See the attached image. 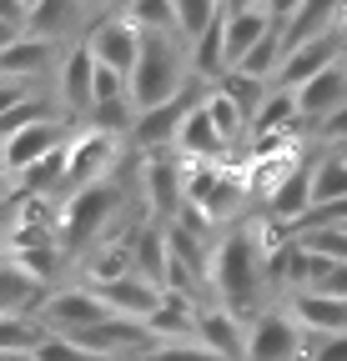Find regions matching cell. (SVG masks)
Wrapping results in <instances>:
<instances>
[{
	"instance_id": "1",
	"label": "cell",
	"mask_w": 347,
	"mask_h": 361,
	"mask_svg": "<svg viewBox=\"0 0 347 361\" xmlns=\"http://www.w3.org/2000/svg\"><path fill=\"white\" fill-rule=\"evenodd\" d=\"M211 291L222 296L227 311H252L257 296H262V286L272 281L267 271V246L257 241V231H232L227 241H216L211 251V271H206Z\"/></svg>"
},
{
	"instance_id": "2",
	"label": "cell",
	"mask_w": 347,
	"mask_h": 361,
	"mask_svg": "<svg viewBox=\"0 0 347 361\" xmlns=\"http://www.w3.org/2000/svg\"><path fill=\"white\" fill-rule=\"evenodd\" d=\"M187 75H192V56H182V40L177 35H146L141 61H136L131 80H126V96H131L136 116L187 96Z\"/></svg>"
},
{
	"instance_id": "3",
	"label": "cell",
	"mask_w": 347,
	"mask_h": 361,
	"mask_svg": "<svg viewBox=\"0 0 347 361\" xmlns=\"http://www.w3.org/2000/svg\"><path fill=\"white\" fill-rule=\"evenodd\" d=\"M35 322L46 326L51 336H71V341H81V336H91L96 326H106V322H111V311H106V301H101L91 286H66V291H56V296L40 301Z\"/></svg>"
},
{
	"instance_id": "4",
	"label": "cell",
	"mask_w": 347,
	"mask_h": 361,
	"mask_svg": "<svg viewBox=\"0 0 347 361\" xmlns=\"http://www.w3.org/2000/svg\"><path fill=\"white\" fill-rule=\"evenodd\" d=\"M121 206V191L111 186V180H101V186L91 191H81L61 206V246H86V241H96L106 231V221L116 216Z\"/></svg>"
},
{
	"instance_id": "5",
	"label": "cell",
	"mask_w": 347,
	"mask_h": 361,
	"mask_svg": "<svg viewBox=\"0 0 347 361\" xmlns=\"http://www.w3.org/2000/svg\"><path fill=\"white\" fill-rule=\"evenodd\" d=\"M66 146H71L66 121H61V116H46V121H35L30 130L11 135V141L0 146V166H6L11 176H25L30 166H40L46 156H56V151H66Z\"/></svg>"
},
{
	"instance_id": "6",
	"label": "cell",
	"mask_w": 347,
	"mask_h": 361,
	"mask_svg": "<svg viewBox=\"0 0 347 361\" xmlns=\"http://www.w3.org/2000/svg\"><path fill=\"white\" fill-rule=\"evenodd\" d=\"M302 346H307V331L287 311H262L247 331V356L242 361H297Z\"/></svg>"
},
{
	"instance_id": "7",
	"label": "cell",
	"mask_w": 347,
	"mask_h": 361,
	"mask_svg": "<svg viewBox=\"0 0 347 361\" xmlns=\"http://www.w3.org/2000/svg\"><path fill=\"white\" fill-rule=\"evenodd\" d=\"M86 45H91L96 66H111V71H121L126 80H131V71H136V61H141L146 35H141L131 20H126V11H116V16H106L91 35H86Z\"/></svg>"
},
{
	"instance_id": "8",
	"label": "cell",
	"mask_w": 347,
	"mask_h": 361,
	"mask_svg": "<svg viewBox=\"0 0 347 361\" xmlns=\"http://www.w3.org/2000/svg\"><path fill=\"white\" fill-rule=\"evenodd\" d=\"M111 161H116V135L106 130H86L71 141V176H66V201L111 180Z\"/></svg>"
},
{
	"instance_id": "9",
	"label": "cell",
	"mask_w": 347,
	"mask_h": 361,
	"mask_svg": "<svg viewBox=\"0 0 347 361\" xmlns=\"http://www.w3.org/2000/svg\"><path fill=\"white\" fill-rule=\"evenodd\" d=\"M267 216H272L277 226H292V231L307 226V216H312V161H297V166L277 180V186H272Z\"/></svg>"
},
{
	"instance_id": "10",
	"label": "cell",
	"mask_w": 347,
	"mask_h": 361,
	"mask_svg": "<svg viewBox=\"0 0 347 361\" xmlns=\"http://www.w3.org/2000/svg\"><path fill=\"white\" fill-rule=\"evenodd\" d=\"M332 66H342V30H332V35H322V40H312V45H302V51H292L287 61H282V71H277V90H302L307 80H317L322 71H332Z\"/></svg>"
},
{
	"instance_id": "11",
	"label": "cell",
	"mask_w": 347,
	"mask_h": 361,
	"mask_svg": "<svg viewBox=\"0 0 347 361\" xmlns=\"http://www.w3.org/2000/svg\"><path fill=\"white\" fill-rule=\"evenodd\" d=\"M287 316H292V322L307 331V336H317V341H327V336H347V301H337V296L297 291L292 306H287Z\"/></svg>"
},
{
	"instance_id": "12",
	"label": "cell",
	"mask_w": 347,
	"mask_h": 361,
	"mask_svg": "<svg viewBox=\"0 0 347 361\" xmlns=\"http://www.w3.org/2000/svg\"><path fill=\"white\" fill-rule=\"evenodd\" d=\"M91 291L106 301V311H111V316H121V322H151L156 306H161V286L141 281L136 271H131V276H121V281L91 286Z\"/></svg>"
},
{
	"instance_id": "13",
	"label": "cell",
	"mask_w": 347,
	"mask_h": 361,
	"mask_svg": "<svg viewBox=\"0 0 347 361\" xmlns=\"http://www.w3.org/2000/svg\"><path fill=\"white\" fill-rule=\"evenodd\" d=\"M196 346H206L211 356H222V361H242L247 356V331L237 322V311L227 306H206L196 316Z\"/></svg>"
},
{
	"instance_id": "14",
	"label": "cell",
	"mask_w": 347,
	"mask_h": 361,
	"mask_svg": "<svg viewBox=\"0 0 347 361\" xmlns=\"http://www.w3.org/2000/svg\"><path fill=\"white\" fill-rule=\"evenodd\" d=\"M297 96V116L302 121H327V116H337L342 106H347V66H332V71H322L317 80H307L302 90H292Z\"/></svg>"
},
{
	"instance_id": "15",
	"label": "cell",
	"mask_w": 347,
	"mask_h": 361,
	"mask_svg": "<svg viewBox=\"0 0 347 361\" xmlns=\"http://www.w3.org/2000/svg\"><path fill=\"white\" fill-rule=\"evenodd\" d=\"M177 151L192 161V166H216L232 146L222 141V130L211 126V116H206V106L196 101L192 111H187V121H182V135H177Z\"/></svg>"
},
{
	"instance_id": "16",
	"label": "cell",
	"mask_w": 347,
	"mask_h": 361,
	"mask_svg": "<svg viewBox=\"0 0 347 361\" xmlns=\"http://www.w3.org/2000/svg\"><path fill=\"white\" fill-rule=\"evenodd\" d=\"M61 101L71 111H91L96 106V56H91L86 40L61 61Z\"/></svg>"
},
{
	"instance_id": "17",
	"label": "cell",
	"mask_w": 347,
	"mask_h": 361,
	"mask_svg": "<svg viewBox=\"0 0 347 361\" xmlns=\"http://www.w3.org/2000/svg\"><path fill=\"white\" fill-rule=\"evenodd\" d=\"M187 111H192V101H187V96H177L171 106H156V111L136 116V126H131L136 146H141V151H161V146H177V135H182V121H187Z\"/></svg>"
},
{
	"instance_id": "18",
	"label": "cell",
	"mask_w": 347,
	"mask_h": 361,
	"mask_svg": "<svg viewBox=\"0 0 347 361\" xmlns=\"http://www.w3.org/2000/svg\"><path fill=\"white\" fill-rule=\"evenodd\" d=\"M131 256H136V276L166 291V271H171L166 226H141V231H136V241H131Z\"/></svg>"
},
{
	"instance_id": "19",
	"label": "cell",
	"mask_w": 347,
	"mask_h": 361,
	"mask_svg": "<svg viewBox=\"0 0 347 361\" xmlns=\"http://www.w3.org/2000/svg\"><path fill=\"white\" fill-rule=\"evenodd\" d=\"M297 121L302 116H297V96H292V90H267V101L257 106V116H252V135H257V141H287V130Z\"/></svg>"
},
{
	"instance_id": "20",
	"label": "cell",
	"mask_w": 347,
	"mask_h": 361,
	"mask_svg": "<svg viewBox=\"0 0 347 361\" xmlns=\"http://www.w3.org/2000/svg\"><path fill=\"white\" fill-rule=\"evenodd\" d=\"M146 196H151V206L156 211H177L182 216V206H187V171H177V161H151L146 166Z\"/></svg>"
},
{
	"instance_id": "21",
	"label": "cell",
	"mask_w": 347,
	"mask_h": 361,
	"mask_svg": "<svg viewBox=\"0 0 347 361\" xmlns=\"http://www.w3.org/2000/svg\"><path fill=\"white\" fill-rule=\"evenodd\" d=\"M51 56H56V45H51V40L20 35L11 51L0 56V80H16V85H20V80H30L35 71H46V66H51Z\"/></svg>"
},
{
	"instance_id": "22",
	"label": "cell",
	"mask_w": 347,
	"mask_h": 361,
	"mask_svg": "<svg viewBox=\"0 0 347 361\" xmlns=\"http://www.w3.org/2000/svg\"><path fill=\"white\" fill-rule=\"evenodd\" d=\"M337 201H347V156L327 151L312 161V211H327Z\"/></svg>"
},
{
	"instance_id": "23",
	"label": "cell",
	"mask_w": 347,
	"mask_h": 361,
	"mask_svg": "<svg viewBox=\"0 0 347 361\" xmlns=\"http://www.w3.org/2000/svg\"><path fill=\"white\" fill-rule=\"evenodd\" d=\"M166 246H171V266L192 271V276H206V271H211V251L201 246L196 231H187V226L171 221V226H166Z\"/></svg>"
},
{
	"instance_id": "24",
	"label": "cell",
	"mask_w": 347,
	"mask_h": 361,
	"mask_svg": "<svg viewBox=\"0 0 347 361\" xmlns=\"http://www.w3.org/2000/svg\"><path fill=\"white\" fill-rule=\"evenodd\" d=\"M171 6H177V40L187 45V51L216 25V16H222V6H216V0H171Z\"/></svg>"
},
{
	"instance_id": "25",
	"label": "cell",
	"mask_w": 347,
	"mask_h": 361,
	"mask_svg": "<svg viewBox=\"0 0 347 361\" xmlns=\"http://www.w3.org/2000/svg\"><path fill=\"white\" fill-rule=\"evenodd\" d=\"M201 106H206V116H211V126H216V130H222V141H227V146H237V141H242V135L252 130V121H247V111H242L237 101H227V96H222V90H216V85H211V90H206V96H201Z\"/></svg>"
},
{
	"instance_id": "26",
	"label": "cell",
	"mask_w": 347,
	"mask_h": 361,
	"mask_svg": "<svg viewBox=\"0 0 347 361\" xmlns=\"http://www.w3.org/2000/svg\"><path fill=\"white\" fill-rule=\"evenodd\" d=\"M81 11L71 6V0H35V11H30V35L35 40H56L61 30H76Z\"/></svg>"
},
{
	"instance_id": "27",
	"label": "cell",
	"mask_w": 347,
	"mask_h": 361,
	"mask_svg": "<svg viewBox=\"0 0 347 361\" xmlns=\"http://www.w3.org/2000/svg\"><path fill=\"white\" fill-rule=\"evenodd\" d=\"M126 20L141 35H177V6L171 0H136V6H126Z\"/></svg>"
},
{
	"instance_id": "28",
	"label": "cell",
	"mask_w": 347,
	"mask_h": 361,
	"mask_svg": "<svg viewBox=\"0 0 347 361\" xmlns=\"http://www.w3.org/2000/svg\"><path fill=\"white\" fill-rule=\"evenodd\" d=\"M30 361H106V356L86 351V346H81V341H71V336H46V346H40Z\"/></svg>"
},
{
	"instance_id": "29",
	"label": "cell",
	"mask_w": 347,
	"mask_h": 361,
	"mask_svg": "<svg viewBox=\"0 0 347 361\" xmlns=\"http://www.w3.org/2000/svg\"><path fill=\"white\" fill-rule=\"evenodd\" d=\"M46 116H51V111H46V106H40L35 96H30V101H20V106H16V111H11L6 121H0V146H6V141H11V135H20V130H30L35 121H46Z\"/></svg>"
},
{
	"instance_id": "30",
	"label": "cell",
	"mask_w": 347,
	"mask_h": 361,
	"mask_svg": "<svg viewBox=\"0 0 347 361\" xmlns=\"http://www.w3.org/2000/svg\"><path fill=\"white\" fill-rule=\"evenodd\" d=\"M131 361H222V356H211V351L196 346V341H177V346H151V351H141V356H131Z\"/></svg>"
},
{
	"instance_id": "31",
	"label": "cell",
	"mask_w": 347,
	"mask_h": 361,
	"mask_svg": "<svg viewBox=\"0 0 347 361\" xmlns=\"http://www.w3.org/2000/svg\"><path fill=\"white\" fill-rule=\"evenodd\" d=\"M121 101H131V96H126V75L111 71V66H96V106H121Z\"/></svg>"
},
{
	"instance_id": "32",
	"label": "cell",
	"mask_w": 347,
	"mask_h": 361,
	"mask_svg": "<svg viewBox=\"0 0 347 361\" xmlns=\"http://www.w3.org/2000/svg\"><path fill=\"white\" fill-rule=\"evenodd\" d=\"M307 291H322V296H337V301H347V266H327V271H322V276H317Z\"/></svg>"
},
{
	"instance_id": "33",
	"label": "cell",
	"mask_w": 347,
	"mask_h": 361,
	"mask_svg": "<svg viewBox=\"0 0 347 361\" xmlns=\"http://www.w3.org/2000/svg\"><path fill=\"white\" fill-rule=\"evenodd\" d=\"M317 130H322V141H327V146H337V151H347V106H342L337 116H327V121H322Z\"/></svg>"
},
{
	"instance_id": "34",
	"label": "cell",
	"mask_w": 347,
	"mask_h": 361,
	"mask_svg": "<svg viewBox=\"0 0 347 361\" xmlns=\"http://www.w3.org/2000/svg\"><path fill=\"white\" fill-rule=\"evenodd\" d=\"M20 101H30V90H25V85H16V80H0V121H6Z\"/></svg>"
},
{
	"instance_id": "35",
	"label": "cell",
	"mask_w": 347,
	"mask_h": 361,
	"mask_svg": "<svg viewBox=\"0 0 347 361\" xmlns=\"http://www.w3.org/2000/svg\"><path fill=\"white\" fill-rule=\"evenodd\" d=\"M312 361H347V336H327L312 346Z\"/></svg>"
},
{
	"instance_id": "36",
	"label": "cell",
	"mask_w": 347,
	"mask_h": 361,
	"mask_svg": "<svg viewBox=\"0 0 347 361\" xmlns=\"http://www.w3.org/2000/svg\"><path fill=\"white\" fill-rule=\"evenodd\" d=\"M16 40H20V30H16V25H6V20H0V56H6V51H11V45H16Z\"/></svg>"
},
{
	"instance_id": "37",
	"label": "cell",
	"mask_w": 347,
	"mask_h": 361,
	"mask_svg": "<svg viewBox=\"0 0 347 361\" xmlns=\"http://www.w3.org/2000/svg\"><path fill=\"white\" fill-rule=\"evenodd\" d=\"M6 196H11V171L0 166V201H6Z\"/></svg>"
},
{
	"instance_id": "38",
	"label": "cell",
	"mask_w": 347,
	"mask_h": 361,
	"mask_svg": "<svg viewBox=\"0 0 347 361\" xmlns=\"http://www.w3.org/2000/svg\"><path fill=\"white\" fill-rule=\"evenodd\" d=\"M332 231H347V226H332Z\"/></svg>"
},
{
	"instance_id": "39",
	"label": "cell",
	"mask_w": 347,
	"mask_h": 361,
	"mask_svg": "<svg viewBox=\"0 0 347 361\" xmlns=\"http://www.w3.org/2000/svg\"><path fill=\"white\" fill-rule=\"evenodd\" d=\"M342 156H347V151H342Z\"/></svg>"
}]
</instances>
